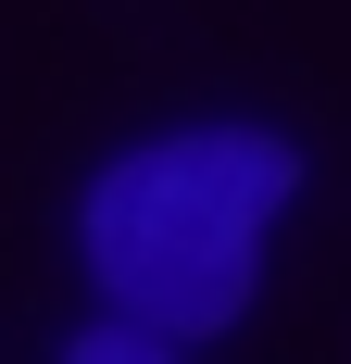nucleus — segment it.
<instances>
[{
    "mask_svg": "<svg viewBox=\"0 0 351 364\" xmlns=\"http://www.w3.org/2000/svg\"><path fill=\"white\" fill-rule=\"evenodd\" d=\"M301 188V151L251 139V126H188V139H139L88 176V289L113 314H139L163 339H213L239 327L251 264H264V226Z\"/></svg>",
    "mask_w": 351,
    "mask_h": 364,
    "instance_id": "f257e3e1",
    "label": "nucleus"
}]
</instances>
